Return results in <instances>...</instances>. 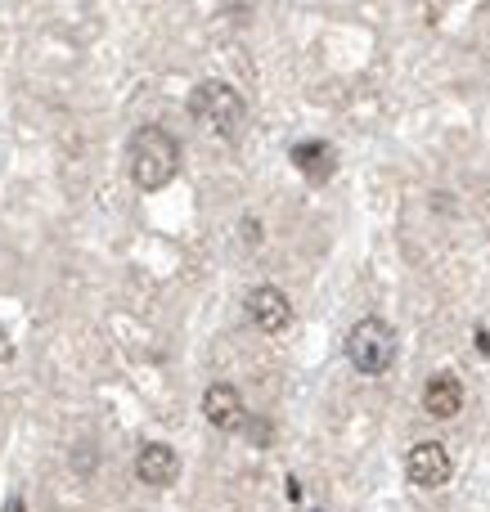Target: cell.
Here are the masks:
<instances>
[{
    "instance_id": "obj_1",
    "label": "cell",
    "mask_w": 490,
    "mask_h": 512,
    "mask_svg": "<svg viewBox=\"0 0 490 512\" xmlns=\"http://www.w3.org/2000/svg\"><path fill=\"white\" fill-rule=\"evenodd\" d=\"M126 167H131V180L153 194V189H167L171 180L180 176V144L167 126H140L131 135V149H126Z\"/></svg>"
},
{
    "instance_id": "obj_2",
    "label": "cell",
    "mask_w": 490,
    "mask_h": 512,
    "mask_svg": "<svg viewBox=\"0 0 490 512\" xmlns=\"http://www.w3.org/2000/svg\"><path fill=\"white\" fill-rule=\"evenodd\" d=\"M189 113H194V122L207 126L212 135L234 140V135L243 131L248 108H243V95L234 86H225V81H203V86H194V95H189Z\"/></svg>"
},
{
    "instance_id": "obj_3",
    "label": "cell",
    "mask_w": 490,
    "mask_h": 512,
    "mask_svg": "<svg viewBox=\"0 0 490 512\" xmlns=\"http://www.w3.org/2000/svg\"><path fill=\"white\" fill-rule=\"evenodd\" d=\"M396 351H401V342H396V328L387 319H360L347 333V360L365 378H378V373L392 369Z\"/></svg>"
},
{
    "instance_id": "obj_4",
    "label": "cell",
    "mask_w": 490,
    "mask_h": 512,
    "mask_svg": "<svg viewBox=\"0 0 490 512\" xmlns=\"http://www.w3.org/2000/svg\"><path fill=\"white\" fill-rule=\"evenodd\" d=\"M450 472H455V463H450L446 445H437V441H423V445H414V450L405 454V477H410L414 486H423V490L446 486Z\"/></svg>"
},
{
    "instance_id": "obj_5",
    "label": "cell",
    "mask_w": 490,
    "mask_h": 512,
    "mask_svg": "<svg viewBox=\"0 0 490 512\" xmlns=\"http://www.w3.org/2000/svg\"><path fill=\"white\" fill-rule=\"evenodd\" d=\"M243 310H248V319L261 328V333H284L288 319H293V301H288L279 288H270V283L252 288L248 301H243Z\"/></svg>"
},
{
    "instance_id": "obj_6",
    "label": "cell",
    "mask_w": 490,
    "mask_h": 512,
    "mask_svg": "<svg viewBox=\"0 0 490 512\" xmlns=\"http://www.w3.org/2000/svg\"><path fill=\"white\" fill-rule=\"evenodd\" d=\"M135 477H140V486H149V490H167L171 481L180 477V454L162 441L140 445V454H135Z\"/></svg>"
},
{
    "instance_id": "obj_7",
    "label": "cell",
    "mask_w": 490,
    "mask_h": 512,
    "mask_svg": "<svg viewBox=\"0 0 490 512\" xmlns=\"http://www.w3.org/2000/svg\"><path fill=\"white\" fill-rule=\"evenodd\" d=\"M203 418L212 427H221V432H239V427L248 423V414H243V396L230 387V382H212V387L203 391Z\"/></svg>"
},
{
    "instance_id": "obj_8",
    "label": "cell",
    "mask_w": 490,
    "mask_h": 512,
    "mask_svg": "<svg viewBox=\"0 0 490 512\" xmlns=\"http://www.w3.org/2000/svg\"><path fill=\"white\" fill-rule=\"evenodd\" d=\"M423 409L432 418H455L464 409V382L455 373H432L428 387H423Z\"/></svg>"
},
{
    "instance_id": "obj_9",
    "label": "cell",
    "mask_w": 490,
    "mask_h": 512,
    "mask_svg": "<svg viewBox=\"0 0 490 512\" xmlns=\"http://www.w3.org/2000/svg\"><path fill=\"white\" fill-rule=\"evenodd\" d=\"M293 167L302 171V176H311V180H329L333 176V167H338V158H333V149L324 140H302V144H293Z\"/></svg>"
},
{
    "instance_id": "obj_10",
    "label": "cell",
    "mask_w": 490,
    "mask_h": 512,
    "mask_svg": "<svg viewBox=\"0 0 490 512\" xmlns=\"http://www.w3.org/2000/svg\"><path fill=\"white\" fill-rule=\"evenodd\" d=\"M243 427H252V432H248L252 445H270V423H266V418H248Z\"/></svg>"
},
{
    "instance_id": "obj_11",
    "label": "cell",
    "mask_w": 490,
    "mask_h": 512,
    "mask_svg": "<svg viewBox=\"0 0 490 512\" xmlns=\"http://www.w3.org/2000/svg\"><path fill=\"white\" fill-rule=\"evenodd\" d=\"M9 355H14V342H9V333H5V328H0V364H5Z\"/></svg>"
},
{
    "instance_id": "obj_12",
    "label": "cell",
    "mask_w": 490,
    "mask_h": 512,
    "mask_svg": "<svg viewBox=\"0 0 490 512\" xmlns=\"http://www.w3.org/2000/svg\"><path fill=\"white\" fill-rule=\"evenodd\" d=\"M477 351L490 355V333H486V328H477Z\"/></svg>"
},
{
    "instance_id": "obj_13",
    "label": "cell",
    "mask_w": 490,
    "mask_h": 512,
    "mask_svg": "<svg viewBox=\"0 0 490 512\" xmlns=\"http://www.w3.org/2000/svg\"><path fill=\"white\" fill-rule=\"evenodd\" d=\"M5 512H23V499H9V504H5Z\"/></svg>"
},
{
    "instance_id": "obj_14",
    "label": "cell",
    "mask_w": 490,
    "mask_h": 512,
    "mask_svg": "<svg viewBox=\"0 0 490 512\" xmlns=\"http://www.w3.org/2000/svg\"><path fill=\"white\" fill-rule=\"evenodd\" d=\"M311 512H320V508H311Z\"/></svg>"
}]
</instances>
